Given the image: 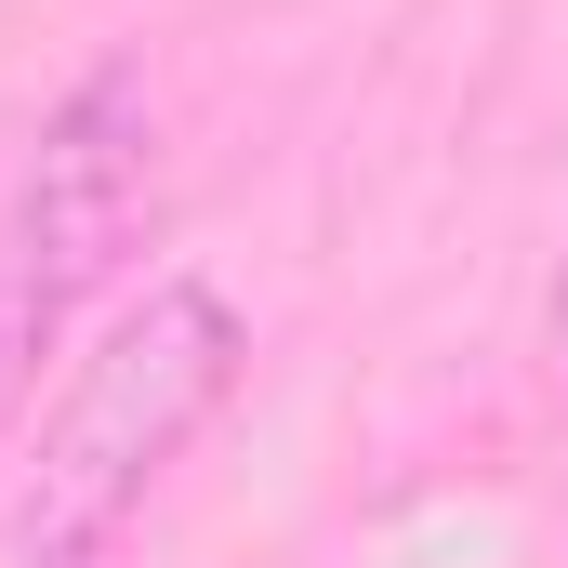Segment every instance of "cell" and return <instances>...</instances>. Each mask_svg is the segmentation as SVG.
Returning <instances> with one entry per match:
<instances>
[{"label": "cell", "mask_w": 568, "mask_h": 568, "mask_svg": "<svg viewBox=\"0 0 568 568\" xmlns=\"http://www.w3.org/2000/svg\"><path fill=\"white\" fill-rule=\"evenodd\" d=\"M239 304L199 278H159L145 304L106 317V344L80 357L67 410L27 449V489H13V568H106L120 529L145 516V489L185 463V436L239 397Z\"/></svg>", "instance_id": "obj_1"}, {"label": "cell", "mask_w": 568, "mask_h": 568, "mask_svg": "<svg viewBox=\"0 0 568 568\" xmlns=\"http://www.w3.org/2000/svg\"><path fill=\"white\" fill-rule=\"evenodd\" d=\"M145 185H159V133H145V80L133 67H93L53 120H40V159L13 185V239H0V384L67 331L80 291L120 278L145 225Z\"/></svg>", "instance_id": "obj_2"}, {"label": "cell", "mask_w": 568, "mask_h": 568, "mask_svg": "<svg viewBox=\"0 0 568 568\" xmlns=\"http://www.w3.org/2000/svg\"><path fill=\"white\" fill-rule=\"evenodd\" d=\"M556 371H568V278H556Z\"/></svg>", "instance_id": "obj_3"}]
</instances>
